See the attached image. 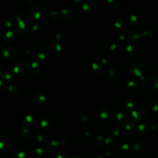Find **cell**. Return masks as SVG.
<instances>
[{
	"label": "cell",
	"mask_w": 158,
	"mask_h": 158,
	"mask_svg": "<svg viewBox=\"0 0 158 158\" xmlns=\"http://www.w3.org/2000/svg\"><path fill=\"white\" fill-rule=\"evenodd\" d=\"M4 26L7 28H10L15 25V20L11 17H7L3 20Z\"/></svg>",
	"instance_id": "obj_20"
},
{
	"label": "cell",
	"mask_w": 158,
	"mask_h": 158,
	"mask_svg": "<svg viewBox=\"0 0 158 158\" xmlns=\"http://www.w3.org/2000/svg\"><path fill=\"white\" fill-rule=\"evenodd\" d=\"M105 2L112 9L119 8L123 4V0H104Z\"/></svg>",
	"instance_id": "obj_15"
},
{
	"label": "cell",
	"mask_w": 158,
	"mask_h": 158,
	"mask_svg": "<svg viewBox=\"0 0 158 158\" xmlns=\"http://www.w3.org/2000/svg\"><path fill=\"white\" fill-rule=\"evenodd\" d=\"M118 50H119V46L115 43L111 44L108 46V51L109 52L112 54H115L117 52Z\"/></svg>",
	"instance_id": "obj_22"
},
{
	"label": "cell",
	"mask_w": 158,
	"mask_h": 158,
	"mask_svg": "<svg viewBox=\"0 0 158 158\" xmlns=\"http://www.w3.org/2000/svg\"><path fill=\"white\" fill-rule=\"evenodd\" d=\"M2 78L5 80V81H9L10 80L12 79V76L11 75L7 72H4L2 75Z\"/></svg>",
	"instance_id": "obj_29"
},
{
	"label": "cell",
	"mask_w": 158,
	"mask_h": 158,
	"mask_svg": "<svg viewBox=\"0 0 158 158\" xmlns=\"http://www.w3.org/2000/svg\"><path fill=\"white\" fill-rule=\"evenodd\" d=\"M73 1L77 2V3H80V2H81L82 1V0H73Z\"/></svg>",
	"instance_id": "obj_38"
},
{
	"label": "cell",
	"mask_w": 158,
	"mask_h": 158,
	"mask_svg": "<svg viewBox=\"0 0 158 158\" xmlns=\"http://www.w3.org/2000/svg\"><path fill=\"white\" fill-rule=\"evenodd\" d=\"M24 122H27V124L28 123H32L33 122H34V120H33V117L31 115H27L25 117V118L24 120Z\"/></svg>",
	"instance_id": "obj_31"
},
{
	"label": "cell",
	"mask_w": 158,
	"mask_h": 158,
	"mask_svg": "<svg viewBox=\"0 0 158 158\" xmlns=\"http://www.w3.org/2000/svg\"><path fill=\"white\" fill-rule=\"evenodd\" d=\"M41 127L44 130H49L52 127V120L49 118H46L41 123Z\"/></svg>",
	"instance_id": "obj_18"
},
{
	"label": "cell",
	"mask_w": 158,
	"mask_h": 158,
	"mask_svg": "<svg viewBox=\"0 0 158 158\" xmlns=\"http://www.w3.org/2000/svg\"><path fill=\"white\" fill-rule=\"evenodd\" d=\"M28 69L31 73H36L40 70V66L36 61H30L28 63Z\"/></svg>",
	"instance_id": "obj_16"
},
{
	"label": "cell",
	"mask_w": 158,
	"mask_h": 158,
	"mask_svg": "<svg viewBox=\"0 0 158 158\" xmlns=\"http://www.w3.org/2000/svg\"><path fill=\"white\" fill-rule=\"evenodd\" d=\"M91 69L93 72L95 73H101L102 71V67L98 63H94L91 65Z\"/></svg>",
	"instance_id": "obj_23"
},
{
	"label": "cell",
	"mask_w": 158,
	"mask_h": 158,
	"mask_svg": "<svg viewBox=\"0 0 158 158\" xmlns=\"http://www.w3.org/2000/svg\"><path fill=\"white\" fill-rule=\"evenodd\" d=\"M81 8L83 11L88 14H93L96 11L98 6L94 1H86L82 4Z\"/></svg>",
	"instance_id": "obj_3"
},
{
	"label": "cell",
	"mask_w": 158,
	"mask_h": 158,
	"mask_svg": "<svg viewBox=\"0 0 158 158\" xmlns=\"http://www.w3.org/2000/svg\"><path fill=\"white\" fill-rule=\"evenodd\" d=\"M17 86H15V85H10V86H9V88H8V90H9V92H12V91H16V89H14V88H17L16 87Z\"/></svg>",
	"instance_id": "obj_33"
},
{
	"label": "cell",
	"mask_w": 158,
	"mask_h": 158,
	"mask_svg": "<svg viewBox=\"0 0 158 158\" xmlns=\"http://www.w3.org/2000/svg\"><path fill=\"white\" fill-rule=\"evenodd\" d=\"M4 57L7 60L14 59L17 55V51L14 47H8L2 51Z\"/></svg>",
	"instance_id": "obj_5"
},
{
	"label": "cell",
	"mask_w": 158,
	"mask_h": 158,
	"mask_svg": "<svg viewBox=\"0 0 158 158\" xmlns=\"http://www.w3.org/2000/svg\"><path fill=\"white\" fill-rule=\"evenodd\" d=\"M28 15L35 20H38L41 18L43 11L41 8L37 5H30L27 8Z\"/></svg>",
	"instance_id": "obj_2"
},
{
	"label": "cell",
	"mask_w": 158,
	"mask_h": 158,
	"mask_svg": "<svg viewBox=\"0 0 158 158\" xmlns=\"http://www.w3.org/2000/svg\"><path fill=\"white\" fill-rule=\"evenodd\" d=\"M42 154H43V150L40 148H36L33 150V154L36 157H40Z\"/></svg>",
	"instance_id": "obj_28"
},
{
	"label": "cell",
	"mask_w": 158,
	"mask_h": 158,
	"mask_svg": "<svg viewBox=\"0 0 158 158\" xmlns=\"http://www.w3.org/2000/svg\"><path fill=\"white\" fill-rule=\"evenodd\" d=\"M141 36H144L145 38H150L152 36V33L149 30H145L142 32Z\"/></svg>",
	"instance_id": "obj_30"
},
{
	"label": "cell",
	"mask_w": 158,
	"mask_h": 158,
	"mask_svg": "<svg viewBox=\"0 0 158 158\" xmlns=\"http://www.w3.org/2000/svg\"><path fill=\"white\" fill-rule=\"evenodd\" d=\"M62 49V46L57 42L52 43L48 48V51L50 54L52 55H56L58 54Z\"/></svg>",
	"instance_id": "obj_12"
},
{
	"label": "cell",
	"mask_w": 158,
	"mask_h": 158,
	"mask_svg": "<svg viewBox=\"0 0 158 158\" xmlns=\"http://www.w3.org/2000/svg\"><path fill=\"white\" fill-rule=\"evenodd\" d=\"M103 110H101V117L103 118H107L108 117H109L110 115L111 114V110L110 109V108L107 110V112H106V110H104V107H103Z\"/></svg>",
	"instance_id": "obj_26"
},
{
	"label": "cell",
	"mask_w": 158,
	"mask_h": 158,
	"mask_svg": "<svg viewBox=\"0 0 158 158\" xmlns=\"http://www.w3.org/2000/svg\"><path fill=\"white\" fill-rule=\"evenodd\" d=\"M24 2H25V3H27V4H32V3H33L35 1V0H22Z\"/></svg>",
	"instance_id": "obj_35"
},
{
	"label": "cell",
	"mask_w": 158,
	"mask_h": 158,
	"mask_svg": "<svg viewBox=\"0 0 158 158\" xmlns=\"http://www.w3.org/2000/svg\"><path fill=\"white\" fill-rule=\"evenodd\" d=\"M3 72H4L3 67H2V66L0 64V77H1V76H2V75Z\"/></svg>",
	"instance_id": "obj_36"
},
{
	"label": "cell",
	"mask_w": 158,
	"mask_h": 158,
	"mask_svg": "<svg viewBox=\"0 0 158 158\" xmlns=\"http://www.w3.org/2000/svg\"><path fill=\"white\" fill-rule=\"evenodd\" d=\"M25 69V63L23 60H18L13 63L12 69L15 73H20L23 71Z\"/></svg>",
	"instance_id": "obj_10"
},
{
	"label": "cell",
	"mask_w": 158,
	"mask_h": 158,
	"mask_svg": "<svg viewBox=\"0 0 158 158\" xmlns=\"http://www.w3.org/2000/svg\"><path fill=\"white\" fill-rule=\"evenodd\" d=\"M128 40L132 42H138L141 38V34L136 30H131L127 33Z\"/></svg>",
	"instance_id": "obj_6"
},
{
	"label": "cell",
	"mask_w": 158,
	"mask_h": 158,
	"mask_svg": "<svg viewBox=\"0 0 158 158\" xmlns=\"http://www.w3.org/2000/svg\"><path fill=\"white\" fill-rule=\"evenodd\" d=\"M10 146V140L4 135H0V149H7Z\"/></svg>",
	"instance_id": "obj_14"
},
{
	"label": "cell",
	"mask_w": 158,
	"mask_h": 158,
	"mask_svg": "<svg viewBox=\"0 0 158 158\" xmlns=\"http://www.w3.org/2000/svg\"><path fill=\"white\" fill-rule=\"evenodd\" d=\"M60 15L62 18L67 21L71 20L73 17V12L72 10L69 8H64L60 11Z\"/></svg>",
	"instance_id": "obj_9"
},
{
	"label": "cell",
	"mask_w": 158,
	"mask_h": 158,
	"mask_svg": "<svg viewBox=\"0 0 158 158\" xmlns=\"http://www.w3.org/2000/svg\"><path fill=\"white\" fill-rule=\"evenodd\" d=\"M56 158H67V154L64 152H59L56 154Z\"/></svg>",
	"instance_id": "obj_32"
},
{
	"label": "cell",
	"mask_w": 158,
	"mask_h": 158,
	"mask_svg": "<svg viewBox=\"0 0 158 158\" xmlns=\"http://www.w3.org/2000/svg\"><path fill=\"white\" fill-rule=\"evenodd\" d=\"M3 86H4L3 83L1 81H0V90H1L3 88Z\"/></svg>",
	"instance_id": "obj_37"
},
{
	"label": "cell",
	"mask_w": 158,
	"mask_h": 158,
	"mask_svg": "<svg viewBox=\"0 0 158 158\" xmlns=\"http://www.w3.org/2000/svg\"><path fill=\"white\" fill-rule=\"evenodd\" d=\"M33 56L37 60H44L46 57V49L43 46L37 47L33 52Z\"/></svg>",
	"instance_id": "obj_4"
},
{
	"label": "cell",
	"mask_w": 158,
	"mask_h": 158,
	"mask_svg": "<svg viewBox=\"0 0 158 158\" xmlns=\"http://www.w3.org/2000/svg\"><path fill=\"white\" fill-rule=\"evenodd\" d=\"M74 158H78V157H74Z\"/></svg>",
	"instance_id": "obj_39"
},
{
	"label": "cell",
	"mask_w": 158,
	"mask_h": 158,
	"mask_svg": "<svg viewBox=\"0 0 158 158\" xmlns=\"http://www.w3.org/2000/svg\"><path fill=\"white\" fill-rule=\"evenodd\" d=\"M126 22L130 27H136L139 23L138 17L135 14H130L126 18Z\"/></svg>",
	"instance_id": "obj_8"
},
{
	"label": "cell",
	"mask_w": 158,
	"mask_h": 158,
	"mask_svg": "<svg viewBox=\"0 0 158 158\" xmlns=\"http://www.w3.org/2000/svg\"><path fill=\"white\" fill-rule=\"evenodd\" d=\"M131 70L133 72V73L138 76H140L141 75L144 71V67L141 63L135 62L133 64V65H131Z\"/></svg>",
	"instance_id": "obj_11"
},
{
	"label": "cell",
	"mask_w": 158,
	"mask_h": 158,
	"mask_svg": "<svg viewBox=\"0 0 158 158\" xmlns=\"http://www.w3.org/2000/svg\"><path fill=\"white\" fill-rule=\"evenodd\" d=\"M126 51L128 53L134 55L139 51V47L135 44H130L126 48Z\"/></svg>",
	"instance_id": "obj_17"
},
{
	"label": "cell",
	"mask_w": 158,
	"mask_h": 158,
	"mask_svg": "<svg viewBox=\"0 0 158 158\" xmlns=\"http://www.w3.org/2000/svg\"><path fill=\"white\" fill-rule=\"evenodd\" d=\"M3 40L6 43H11L15 38V33L11 29L6 30L2 35Z\"/></svg>",
	"instance_id": "obj_7"
},
{
	"label": "cell",
	"mask_w": 158,
	"mask_h": 158,
	"mask_svg": "<svg viewBox=\"0 0 158 158\" xmlns=\"http://www.w3.org/2000/svg\"><path fill=\"white\" fill-rule=\"evenodd\" d=\"M46 96L44 95H43V94L40 93L39 94H37L35 97V101L36 102H40V103H42L43 102H44L46 101Z\"/></svg>",
	"instance_id": "obj_24"
},
{
	"label": "cell",
	"mask_w": 158,
	"mask_h": 158,
	"mask_svg": "<svg viewBox=\"0 0 158 158\" xmlns=\"http://www.w3.org/2000/svg\"><path fill=\"white\" fill-rule=\"evenodd\" d=\"M49 14H50L51 19L54 20H58L60 18V14L57 11L50 10H49Z\"/></svg>",
	"instance_id": "obj_25"
},
{
	"label": "cell",
	"mask_w": 158,
	"mask_h": 158,
	"mask_svg": "<svg viewBox=\"0 0 158 158\" xmlns=\"http://www.w3.org/2000/svg\"><path fill=\"white\" fill-rule=\"evenodd\" d=\"M16 19L17 20V23L15 25V31L20 35H25L29 31V27L28 23L23 20H22L19 15H15Z\"/></svg>",
	"instance_id": "obj_1"
},
{
	"label": "cell",
	"mask_w": 158,
	"mask_h": 158,
	"mask_svg": "<svg viewBox=\"0 0 158 158\" xmlns=\"http://www.w3.org/2000/svg\"><path fill=\"white\" fill-rule=\"evenodd\" d=\"M113 76H115L116 80L117 79H118V78H119V72H118V70L115 68L110 69L109 72V77L110 79H112Z\"/></svg>",
	"instance_id": "obj_21"
},
{
	"label": "cell",
	"mask_w": 158,
	"mask_h": 158,
	"mask_svg": "<svg viewBox=\"0 0 158 158\" xmlns=\"http://www.w3.org/2000/svg\"><path fill=\"white\" fill-rule=\"evenodd\" d=\"M58 145V142L56 140H50L46 144V149L48 151H54Z\"/></svg>",
	"instance_id": "obj_19"
},
{
	"label": "cell",
	"mask_w": 158,
	"mask_h": 158,
	"mask_svg": "<svg viewBox=\"0 0 158 158\" xmlns=\"http://www.w3.org/2000/svg\"><path fill=\"white\" fill-rule=\"evenodd\" d=\"M38 138H41L42 139V141H44L45 139H46V135L44 134V133H41L38 135ZM41 139L40 140V141H41Z\"/></svg>",
	"instance_id": "obj_34"
},
{
	"label": "cell",
	"mask_w": 158,
	"mask_h": 158,
	"mask_svg": "<svg viewBox=\"0 0 158 158\" xmlns=\"http://www.w3.org/2000/svg\"><path fill=\"white\" fill-rule=\"evenodd\" d=\"M25 154L22 151H19L15 152L14 155V158H25Z\"/></svg>",
	"instance_id": "obj_27"
},
{
	"label": "cell",
	"mask_w": 158,
	"mask_h": 158,
	"mask_svg": "<svg viewBox=\"0 0 158 158\" xmlns=\"http://www.w3.org/2000/svg\"><path fill=\"white\" fill-rule=\"evenodd\" d=\"M114 27V28L117 30H122L125 27V21L124 19L121 17H116L114 20V23H113Z\"/></svg>",
	"instance_id": "obj_13"
}]
</instances>
